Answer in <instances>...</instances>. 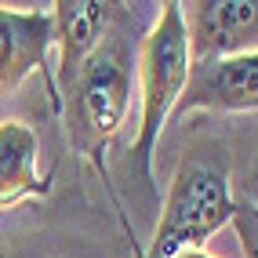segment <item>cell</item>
I'll return each mask as SVG.
<instances>
[{
    "instance_id": "cell-6",
    "label": "cell",
    "mask_w": 258,
    "mask_h": 258,
    "mask_svg": "<svg viewBox=\"0 0 258 258\" xmlns=\"http://www.w3.org/2000/svg\"><path fill=\"white\" fill-rule=\"evenodd\" d=\"M197 109H208V113H251V109H258V51L193 66L189 84L175 106V116L197 113Z\"/></svg>"
},
{
    "instance_id": "cell-4",
    "label": "cell",
    "mask_w": 258,
    "mask_h": 258,
    "mask_svg": "<svg viewBox=\"0 0 258 258\" xmlns=\"http://www.w3.org/2000/svg\"><path fill=\"white\" fill-rule=\"evenodd\" d=\"M193 66L258 51V0H193L182 4Z\"/></svg>"
},
{
    "instance_id": "cell-5",
    "label": "cell",
    "mask_w": 258,
    "mask_h": 258,
    "mask_svg": "<svg viewBox=\"0 0 258 258\" xmlns=\"http://www.w3.org/2000/svg\"><path fill=\"white\" fill-rule=\"evenodd\" d=\"M120 4H102V0H58L51 4V26H55V51H58V66H55V98L51 106L62 113V95L80 73V66L91 58V51L106 40V33L116 19Z\"/></svg>"
},
{
    "instance_id": "cell-1",
    "label": "cell",
    "mask_w": 258,
    "mask_h": 258,
    "mask_svg": "<svg viewBox=\"0 0 258 258\" xmlns=\"http://www.w3.org/2000/svg\"><path fill=\"white\" fill-rule=\"evenodd\" d=\"M233 153L215 135H200L185 146L171 175L164 211L142 258H175L204 251V244L233 218Z\"/></svg>"
},
{
    "instance_id": "cell-2",
    "label": "cell",
    "mask_w": 258,
    "mask_h": 258,
    "mask_svg": "<svg viewBox=\"0 0 258 258\" xmlns=\"http://www.w3.org/2000/svg\"><path fill=\"white\" fill-rule=\"evenodd\" d=\"M127 29H131V19L120 4L106 40L91 51V58L80 66V73L62 95L70 146L84 157H91L98 167L106 160L109 142L127 120L131 88L139 80V51H135Z\"/></svg>"
},
{
    "instance_id": "cell-8",
    "label": "cell",
    "mask_w": 258,
    "mask_h": 258,
    "mask_svg": "<svg viewBox=\"0 0 258 258\" xmlns=\"http://www.w3.org/2000/svg\"><path fill=\"white\" fill-rule=\"evenodd\" d=\"M37 153L40 139L26 120L0 124V211L51 193V178H40L37 171Z\"/></svg>"
},
{
    "instance_id": "cell-3",
    "label": "cell",
    "mask_w": 258,
    "mask_h": 258,
    "mask_svg": "<svg viewBox=\"0 0 258 258\" xmlns=\"http://www.w3.org/2000/svg\"><path fill=\"white\" fill-rule=\"evenodd\" d=\"M193 73V55H189V33L182 22V4L167 0L160 4V15L153 29L139 44V135H135V160L146 178H153V153L160 146V131L167 116L175 113L178 98Z\"/></svg>"
},
{
    "instance_id": "cell-9",
    "label": "cell",
    "mask_w": 258,
    "mask_h": 258,
    "mask_svg": "<svg viewBox=\"0 0 258 258\" xmlns=\"http://www.w3.org/2000/svg\"><path fill=\"white\" fill-rule=\"evenodd\" d=\"M229 226L236 229V240H240L244 258H258V204L236 197V200H233V218H229Z\"/></svg>"
},
{
    "instance_id": "cell-7",
    "label": "cell",
    "mask_w": 258,
    "mask_h": 258,
    "mask_svg": "<svg viewBox=\"0 0 258 258\" xmlns=\"http://www.w3.org/2000/svg\"><path fill=\"white\" fill-rule=\"evenodd\" d=\"M51 47H55L51 11L0 8V98L22 88V80L29 73L44 70Z\"/></svg>"
},
{
    "instance_id": "cell-11",
    "label": "cell",
    "mask_w": 258,
    "mask_h": 258,
    "mask_svg": "<svg viewBox=\"0 0 258 258\" xmlns=\"http://www.w3.org/2000/svg\"><path fill=\"white\" fill-rule=\"evenodd\" d=\"M175 258H211L208 251H182V254H175Z\"/></svg>"
},
{
    "instance_id": "cell-10",
    "label": "cell",
    "mask_w": 258,
    "mask_h": 258,
    "mask_svg": "<svg viewBox=\"0 0 258 258\" xmlns=\"http://www.w3.org/2000/svg\"><path fill=\"white\" fill-rule=\"evenodd\" d=\"M244 200H251V204H258V157H254V164L247 167V178H244V193H240Z\"/></svg>"
}]
</instances>
